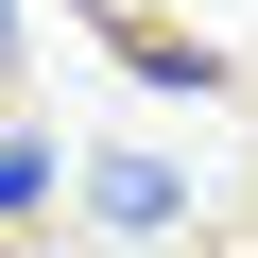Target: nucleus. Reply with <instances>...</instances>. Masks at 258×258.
<instances>
[{
  "mask_svg": "<svg viewBox=\"0 0 258 258\" xmlns=\"http://www.w3.org/2000/svg\"><path fill=\"white\" fill-rule=\"evenodd\" d=\"M86 224H103V241H172V224H189V172H172V155H86Z\"/></svg>",
  "mask_w": 258,
  "mask_h": 258,
  "instance_id": "f257e3e1",
  "label": "nucleus"
},
{
  "mask_svg": "<svg viewBox=\"0 0 258 258\" xmlns=\"http://www.w3.org/2000/svg\"><path fill=\"white\" fill-rule=\"evenodd\" d=\"M103 52H120V69H155V86H224V52H207V35H172V18H120V0H103Z\"/></svg>",
  "mask_w": 258,
  "mask_h": 258,
  "instance_id": "f03ea898",
  "label": "nucleus"
},
{
  "mask_svg": "<svg viewBox=\"0 0 258 258\" xmlns=\"http://www.w3.org/2000/svg\"><path fill=\"white\" fill-rule=\"evenodd\" d=\"M52 172H69L52 120H0V224H52Z\"/></svg>",
  "mask_w": 258,
  "mask_h": 258,
  "instance_id": "7ed1b4c3",
  "label": "nucleus"
},
{
  "mask_svg": "<svg viewBox=\"0 0 258 258\" xmlns=\"http://www.w3.org/2000/svg\"><path fill=\"white\" fill-rule=\"evenodd\" d=\"M0 52H18V0H0Z\"/></svg>",
  "mask_w": 258,
  "mask_h": 258,
  "instance_id": "20e7f679",
  "label": "nucleus"
}]
</instances>
